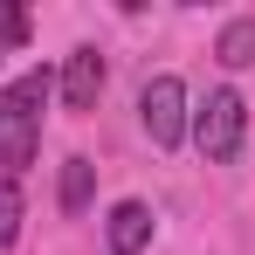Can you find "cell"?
I'll use <instances>...</instances> for the list:
<instances>
[{"mask_svg": "<svg viewBox=\"0 0 255 255\" xmlns=\"http://www.w3.org/2000/svg\"><path fill=\"white\" fill-rule=\"evenodd\" d=\"M242 125H249V104H242L235 90H214L207 104L193 111V145L207 152L214 166H228V159L242 152Z\"/></svg>", "mask_w": 255, "mask_h": 255, "instance_id": "2", "label": "cell"}, {"mask_svg": "<svg viewBox=\"0 0 255 255\" xmlns=\"http://www.w3.org/2000/svg\"><path fill=\"white\" fill-rule=\"evenodd\" d=\"M90 193H97V166L62 159V214H90Z\"/></svg>", "mask_w": 255, "mask_h": 255, "instance_id": "7", "label": "cell"}, {"mask_svg": "<svg viewBox=\"0 0 255 255\" xmlns=\"http://www.w3.org/2000/svg\"><path fill=\"white\" fill-rule=\"evenodd\" d=\"M104 242H111V255H138L152 242V207L145 200H118L111 221H104Z\"/></svg>", "mask_w": 255, "mask_h": 255, "instance_id": "5", "label": "cell"}, {"mask_svg": "<svg viewBox=\"0 0 255 255\" xmlns=\"http://www.w3.org/2000/svg\"><path fill=\"white\" fill-rule=\"evenodd\" d=\"M97 97H104V55L97 48H76L69 69H62V104L69 111H97Z\"/></svg>", "mask_w": 255, "mask_h": 255, "instance_id": "4", "label": "cell"}, {"mask_svg": "<svg viewBox=\"0 0 255 255\" xmlns=\"http://www.w3.org/2000/svg\"><path fill=\"white\" fill-rule=\"evenodd\" d=\"M214 62H221V69H255V14H242V21H228V28H221Z\"/></svg>", "mask_w": 255, "mask_h": 255, "instance_id": "6", "label": "cell"}, {"mask_svg": "<svg viewBox=\"0 0 255 255\" xmlns=\"http://www.w3.org/2000/svg\"><path fill=\"white\" fill-rule=\"evenodd\" d=\"M48 90H55V76L48 69H28L21 83L0 97V166H7V179L35 159V145H42V104Z\"/></svg>", "mask_w": 255, "mask_h": 255, "instance_id": "1", "label": "cell"}, {"mask_svg": "<svg viewBox=\"0 0 255 255\" xmlns=\"http://www.w3.org/2000/svg\"><path fill=\"white\" fill-rule=\"evenodd\" d=\"M35 35V21H28V7H14V0H0V48H28Z\"/></svg>", "mask_w": 255, "mask_h": 255, "instance_id": "8", "label": "cell"}, {"mask_svg": "<svg viewBox=\"0 0 255 255\" xmlns=\"http://www.w3.org/2000/svg\"><path fill=\"white\" fill-rule=\"evenodd\" d=\"M138 118H145V138L159 152H172L186 138V83L179 76H152V83L138 90Z\"/></svg>", "mask_w": 255, "mask_h": 255, "instance_id": "3", "label": "cell"}, {"mask_svg": "<svg viewBox=\"0 0 255 255\" xmlns=\"http://www.w3.org/2000/svg\"><path fill=\"white\" fill-rule=\"evenodd\" d=\"M21 235V186L14 179H0V249Z\"/></svg>", "mask_w": 255, "mask_h": 255, "instance_id": "9", "label": "cell"}]
</instances>
